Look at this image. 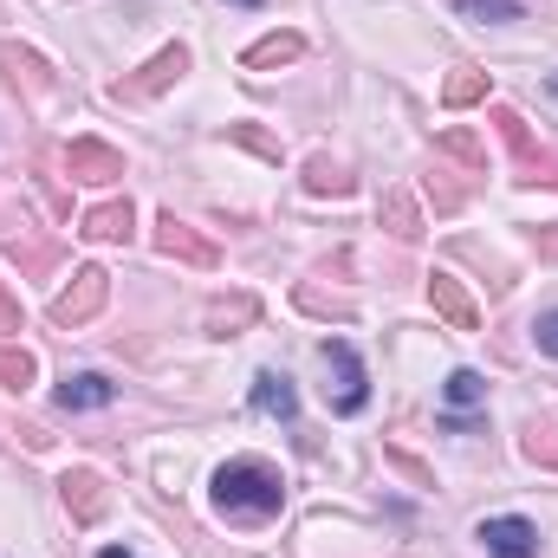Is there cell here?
Instances as JSON below:
<instances>
[{"instance_id": "cell-19", "label": "cell", "mask_w": 558, "mask_h": 558, "mask_svg": "<svg viewBox=\"0 0 558 558\" xmlns=\"http://www.w3.org/2000/svg\"><path fill=\"white\" fill-rule=\"evenodd\" d=\"M520 454H526V461H539V468H558V422H526V428H520Z\"/></svg>"}, {"instance_id": "cell-27", "label": "cell", "mask_w": 558, "mask_h": 558, "mask_svg": "<svg viewBox=\"0 0 558 558\" xmlns=\"http://www.w3.org/2000/svg\"><path fill=\"white\" fill-rule=\"evenodd\" d=\"M0 325H20V299H13L7 286H0Z\"/></svg>"}, {"instance_id": "cell-10", "label": "cell", "mask_w": 558, "mask_h": 558, "mask_svg": "<svg viewBox=\"0 0 558 558\" xmlns=\"http://www.w3.org/2000/svg\"><path fill=\"white\" fill-rule=\"evenodd\" d=\"M428 305L448 318V331H481V305L468 299V286H461V279L441 274V267L428 274Z\"/></svg>"}, {"instance_id": "cell-24", "label": "cell", "mask_w": 558, "mask_h": 558, "mask_svg": "<svg viewBox=\"0 0 558 558\" xmlns=\"http://www.w3.org/2000/svg\"><path fill=\"white\" fill-rule=\"evenodd\" d=\"M228 137H234V143H247V149H260V156H267V162H279V143H274V137H260V131H254V124H234V131H228Z\"/></svg>"}, {"instance_id": "cell-7", "label": "cell", "mask_w": 558, "mask_h": 558, "mask_svg": "<svg viewBox=\"0 0 558 558\" xmlns=\"http://www.w3.org/2000/svg\"><path fill=\"white\" fill-rule=\"evenodd\" d=\"M59 500H65V513H72L78 526H98V520L111 513V487H105V474H92V468H65V474H59Z\"/></svg>"}, {"instance_id": "cell-8", "label": "cell", "mask_w": 558, "mask_h": 558, "mask_svg": "<svg viewBox=\"0 0 558 558\" xmlns=\"http://www.w3.org/2000/svg\"><path fill=\"white\" fill-rule=\"evenodd\" d=\"M65 175L72 182H118L124 175V149H111L98 137H72L65 143Z\"/></svg>"}, {"instance_id": "cell-25", "label": "cell", "mask_w": 558, "mask_h": 558, "mask_svg": "<svg viewBox=\"0 0 558 558\" xmlns=\"http://www.w3.org/2000/svg\"><path fill=\"white\" fill-rule=\"evenodd\" d=\"M533 338H539V351H546V357H558V312H539Z\"/></svg>"}, {"instance_id": "cell-9", "label": "cell", "mask_w": 558, "mask_h": 558, "mask_svg": "<svg viewBox=\"0 0 558 558\" xmlns=\"http://www.w3.org/2000/svg\"><path fill=\"white\" fill-rule=\"evenodd\" d=\"M182 72H189V52H182V46H162V52H156V59H149V65H143L137 78H118V85H111V92H118V98H131V105H137V98H156V92H169V85H175V78H182Z\"/></svg>"}, {"instance_id": "cell-18", "label": "cell", "mask_w": 558, "mask_h": 558, "mask_svg": "<svg viewBox=\"0 0 558 558\" xmlns=\"http://www.w3.org/2000/svg\"><path fill=\"white\" fill-rule=\"evenodd\" d=\"M441 105L448 111H468V105H487V72H474V65H461L448 85H441Z\"/></svg>"}, {"instance_id": "cell-23", "label": "cell", "mask_w": 558, "mask_h": 558, "mask_svg": "<svg viewBox=\"0 0 558 558\" xmlns=\"http://www.w3.org/2000/svg\"><path fill=\"white\" fill-rule=\"evenodd\" d=\"M33 377H39L33 351H20V344H0V384H7V390H26Z\"/></svg>"}, {"instance_id": "cell-26", "label": "cell", "mask_w": 558, "mask_h": 558, "mask_svg": "<svg viewBox=\"0 0 558 558\" xmlns=\"http://www.w3.org/2000/svg\"><path fill=\"white\" fill-rule=\"evenodd\" d=\"M390 461H397V468H403V474H410V481H416V487H435V474H428V468H422L416 454H403V448H390Z\"/></svg>"}, {"instance_id": "cell-20", "label": "cell", "mask_w": 558, "mask_h": 558, "mask_svg": "<svg viewBox=\"0 0 558 558\" xmlns=\"http://www.w3.org/2000/svg\"><path fill=\"white\" fill-rule=\"evenodd\" d=\"M435 149H448V156H454V162H468L474 175L487 169V149H481V137H474V131H461V124H448V131L435 137Z\"/></svg>"}, {"instance_id": "cell-16", "label": "cell", "mask_w": 558, "mask_h": 558, "mask_svg": "<svg viewBox=\"0 0 558 558\" xmlns=\"http://www.w3.org/2000/svg\"><path fill=\"white\" fill-rule=\"evenodd\" d=\"M441 403H448V416H468L474 403H487V377H481V371H448Z\"/></svg>"}, {"instance_id": "cell-12", "label": "cell", "mask_w": 558, "mask_h": 558, "mask_svg": "<svg viewBox=\"0 0 558 558\" xmlns=\"http://www.w3.org/2000/svg\"><path fill=\"white\" fill-rule=\"evenodd\" d=\"M254 410H260V416H279V422L299 416V390H292L286 371H260V377H254Z\"/></svg>"}, {"instance_id": "cell-21", "label": "cell", "mask_w": 558, "mask_h": 558, "mask_svg": "<svg viewBox=\"0 0 558 558\" xmlns=\"http://www.w3.org/2000/svg\"><path fill=\"white\" fill-rule=\"evenodd\" d=\"M305 189H312V195H351V175H344L331 156H312V162H305Z\"/></svg>"}, {"instance_id": "cell-11", "label": "cell", "mask_w": 558, "mask_h": 558, "mask_svg": "<svg viewBox=\"0 0 558 558\" xmlns=\"http://www.w3.org/2000/svg\"><path fill=\"white\" fill-rule=\"evenodd\" d=\"M131 195L124 202H98V208H85V221H78V234L85 241H131Z\"/></svg>"}, {"instance_id": "cell-14", "label": "cell", "mask_w": 558, "mask_h": 558, "mask_svg": "<svg viewBox=\"0 0 558 558\" xmlns=\"http://www.w3.org/2000/svg\"><path fill=\"white\" fill-rule=\"evenodd\" d=\"M118 390H111V377H98V371H72L65 384H59V410H105Z\"/></svg>"}, {"instance_id": "cell-15", "label": "cell", "mask_w": 558, "mask_h": 558, "mask_svg": "<svg viewBox=\"0 0 558 558\" xmlns=\"http://www.w3.org/2000/svg\"><path fill=\"white\" fill-rule=\"evenodd\" d=\"M377 215H384V228H390L397 241H416L422 234V208H416L410 189H384V208H377Z\"/></svg>"}, {"instance_id": "cell-5", "label": "cell", "mask_w": 558, "mask_h": 558, "mask_svg": "<svg viewBox=\"0 0 558 558\" xmlns=\"http://www.w3.org/2000/svg\"><path fill=\"white\" fill-rule=\"evenodd\" d=\"M474 539L487 546V558H539V526L526 513H494L474 526Z\"/></svg>"}, {"instance_id": "cell-30", "label": "cell", "mask_w": 558, "mask_h": 558, "mask_svg": "<svg viewBox=\"0 0 558 558\" xmlns=\"http://www.w3.org/2000/svg\"><path fill=\"white\" fill-rule=\"evenodd\" d=\"M546 92H553V98H558V72H553V78H546Z\"/></svg>"}, {"instance_id": "cell-1", "label": "cell", "mask_w": 558, "mask_h": 558, "mask_svg": "<svg viewBox=\"0 0 558 558\" xmlns=\"http://www.w3.org/2000/svg\"><path fill=\"white\" fill-rule=\"evenodd\" d=\"M279 507H286V481H279L274 461L234 454L215 468V513L221 520H274Z\"/></svg>"}, {"instance_id": "cell-28", "label": "cell", "mask_w": 558, "mask_h": 558, "mask_svg": "<svg viewBox=\"0 0 558 558\" xmlns=\"http://www.w3.org/2000/svg\"><path fill=\"white\" fill-rule=\"evenodd\" d=\"M539 260H558V221L539 234Z\"/></svg>"}, {"instance_id": "cell-13", "label": "cell", "mask_w": 558, "mask_h": 558, "mask_svg": "<svg viewBox=\"0 0 558 558\" xmlns=\"http://www.w3.org/2000/svg\"><path fill=\"white\" fill-rule=\"evenodd\" d=\"M292 59H305V39H299V33H267V39H254V46L241 52L247 72H274V65H292Z\"/></svg>"}, {"instance_id": "cell-22", "label": "cell", "mask_w": 558, "mask_h": 558, "mask_svg": "<svg viewBox=\"0 0 558 558\" xmlns=\"http://www.w3.org/2000/svg\"><path fill=\"white\" fill-rule=\"evenodd\" d=\"M468 20H481V26H507V20H526V0H454Z\"/></svg>"}, {"instance_id": "cell-2", "label": "cell", "mask_w": 558, "mask_h": 558, "mask_svg": "<svg viewBox=\"0 0 558 558\" xmlns=\"http://www.w3.org/2000/svg\"><path fill=\"white\" fill-rule=\"evenodd\" d=\"M105 299H111V274H105V267H78L72 286L46 305V318H52L59 331H72V325H92V318L105 312Z\"/></svg>"}, {"instance_id": "cell-4", "label": "cell", "mask_w": 558, "mask_h": 558, "mask_svg": "<svg viewBox=\"0 0 558 558\" xmlns=\"http://www.w3.org/2000/svg\"><path fill=\"white\" fill-rule=\"evenodd\" d=\"M494 124H500V137H507V149H513V162H520V182H553V189H558V162L533 143L526 118H520V111H507V105H494Z\"/></svg>"}, {"instance_id": "cell-31", "label": "cell", "mask_w": 558, "mask_h": 558, "mask_svg": "<svg viewBox=\"0 0 558 558\" xmlns=\"http://www.w3.org/2000/svg\"><path fill=\"white\" fill-rule=\"evenodd\" d=\"M234 7H267V0H234Z\"/></svg>"}, {"instance_id": "cell-17", "label": "cell", "mask_w": 558, "mask_h": 558, "mask_svg": "<svg viewBox=\"0 0 558 558\" xmlns=\"http://www.w3.org/2000/svg\"><path fill=\"white\" fill-rule=\"evenodd\" d=\"M254 318H260V299H247V292L228 299V305H208V331H215V338H234V331H247Z\"/></svg>"}, {"instance_id": "cell-3", "label": "cell", "mask_w": 558, "mask_h": 558, "mask_svg": "<svg viewBox=\"0 0 558 558\" xmlns=\"http://www.w3.org/2000/svg\"><path fill=\"white\" fill-rule=\"evenodd\" d=\"M318 351H325V371L338 377V384H331V410H338V416H364V403H371V377H364V357H357L344 338H325Z\"/></svg>"}, {"instance_id": "cell-6", "label": "cell", "mask_w": 558, "mask_h": 558, "mask_svg": "<svg viewBox=\"0 0 558 558\" xmlns=\"http://www.w3.org/2000/svg\"><path fill=\"white\" fill-rule=\"evenodd\" d=\"M156 254H169V260H189V267H221V247L208 241V234H195L189 221H175V208L169 215H156Z\"/></svg>"}, {"instance_id": "cell-29", "label": "cell", "mask_w": 558, "mask_h": 558, "mask_svg": "<svg viewBox=\"0 0 558 558\" xmlns=\"http://www.w3.org/2000/svg\"><path fill=\"white\" fill-rule=\"evenodd\" d=\"M98 558H143V553H124V546H105Z\"/></svg>"}]
</instances>
